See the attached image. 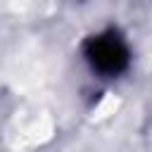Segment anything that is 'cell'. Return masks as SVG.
<instances>
[{"label":"cell","mask_w":152,"mask_h":152,"mask_svg":"<svg viewBox=\"0 0 152 152\" xmlns=\"http://www.w3.org/2000/svg\"><path fill=\"white\" fill-rule=\"evenodd\" d=\"M90 59H93V64H95L97 69H102V71H116V69H121L124 62H126V50H124V45H121L116 38H112V36H107V38H95L93 50H90Z\"/></svg>","instance_id":"6da1fadb"}]
</instances>
